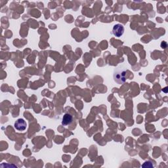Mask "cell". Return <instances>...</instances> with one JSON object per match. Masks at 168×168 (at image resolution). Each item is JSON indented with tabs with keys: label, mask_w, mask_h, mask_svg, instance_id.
<instances>
[{
	"label": "cell",
	"mask_w": 168,
	"mask_h": 168,
	"mask_svg": "<svg viewBox=\"0 0 168 168\" xmlns=\"http://www.w3.org/2000/svg\"><path fill=\"white\" fill-rule=\"evenodd\" d=\"M126 69H123L118 68L115 70L114 74V78L116 82L120 84H122L126 82Z\"/></svg>",
	"instance_id": "obj_1"
},
{
	"label": "cell",
	"mask_w": 168,
	"mask_h": 168,
	"mask_svg": "<svg viewBox=\"0 0 168 168\" xmlns=\"http://www.w3.org/2000/svg\"><path fill=\"white\" fill-rule=\"evenodd\" d=\"M124 32V27L122 24H117L114 26L112 33L116 37H121Z\"/></svg>",
	"instance_id": "obj_2"
},
{
	"label": "cell",
	"mask_w": 168,
	"mask_h": 168,
	"mask_svg": "<svg viewBox=\"0 0 168 168\" xmlns=\"http://www.w3.org/2000/svg\"><path fill=\"white\" fill-rule=\"evenodd\" d=\"M27 123L23 119H19L15 123V128L18 131H24L26 129Z\"/></svg>",
	"instance_id": "obj_3"
},
{
	"label": "cell",
	"mask_w": 168,
	"mask_h": 168,
	"mask_svg": "<svg viewBox=\"0 0 168 168\" xmlns=\"http://www.w3.org/2000/svg\"><path fill=\"white\" fill-rule=\"evenodd\" d=\"M72 122V116L69 114H65L62 118V124L63 126H68Z\"/></svg>",
	"instance_id": "obj_4"
},
{
	"label": "cell",
	"mask_w": 168,
	"mask_h": 168,
	"mask_svg": "<svg viewBox=\"0 0 168 168\" xmlns=\"http://www.w3.org/2000/svg\"><path fill=\"white\" fill-rule=\"evenodd\" d=\"M143 167H146V166H147V167H153V164H152V163H151V162H145V163L142 166Z\"/></svg>",
	"instance_id": "obj_5"
}]
</instances>
